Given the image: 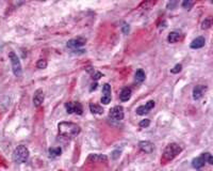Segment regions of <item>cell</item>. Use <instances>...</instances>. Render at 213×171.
<instances>
[{"label": "cell", "instance_id": "1", "mask_svg": "<svg viewBox=\"0 0 213 171\" xmlns=\"http://www.w3.org/2000/svg\"><path fill=\"white\" fill-rule=\"evenodd\" d=\"M59 133L66 137H75L80 133V126L73 122H61L58 125Z\"/></svg>", "mask_w": 213, "mask_h": 171}, {"label": "cell", "instance_id": "2", "mask_svg": "<svg viewBox=\"0 0 213 171\" xmlns=\"http://www.w3.org/2000/svg\"><path fill=\"white\" fill-rule=\"evenodd\" d=\"M29 158V150L25 145H18L13 152V159L17 164L26 163Z\"/></svg>", "mask_w": 213, "mask_h": 171}, {"label": "cell", "instance_id": "3", "mask_svg": "<svg viewBox=\"0 0 213 171\" xmlns=\"http://www.w3.org/2000/svg\"><path fill=\"white\" fill-rule=\"evenodd\" d=\"M182 151V148L177 143H169L163 152V158L165 161H172L178 154H180Z\"/></svg>", "mask_w": 213, "mask_h": 171}, {"label": "cell", "instance_id": "4", "mask_svg": "<svg viewBox=\"0 0 213 171\" xmlns=\"http://www.w3.org/2000/svg\"><path fill=\"white\" fill-rule=\"evenodd\" d=\"M9 58L11 60V64H12V70L13 73L16 77H20L22 74V63L19 61V58L17 57L14 52H9Z\"/></svg>", "mask_w": 213, "mask_h": 171}, {"label": "cell", "instance_id": "5", "mask_svg": "<svg viewBox=\"0 0 213 171\" xmlns=\"http://www.w3.org/2000/svg\"><path fill=\"white\" fill-rule=\"evenodd\" d=\"M124 108L121 106H115L113 108L110 109V112H109V117L110 119L113 120V121H121L124 119Z\"/></svg>", "mask_w": 213, "mask_h": 171}, {"label": "cell", "instance_id": "6", "mask_svg": "<svg viewBox=\"0 0 213 171\" xmlns=\"http://www.w3.org/2000/svg\"><path fill=\"white\" fill-rule=\"evenodd\" d=\"M67 113H77V114H82L83 108L82 105L78 102H68L65 104Z\"/></svg>", "mask_w": 213, "mask_h": 171}, {"label": "cell", "instance_id": "7", "mask_svg": "<svg viewBox=\"0 0 213 171\" xmlns=\"http://www.w3.org/2000/svg\"><path fill=\"white\" fill-rule=\"evenodd\" d=\"M85 44V40L82 38H77V39H71L67 42V47L70 49H73L74 52L79 50L82 46H84Z\"/></svg>", "mask_w": 213, "mask_h": 171}, {"label": "cell", "instance_id": "8", "mask_svg": "<svg viewBox=\"0 0 213 171\" xmlns=\"http://www.w3.org/2000/svg\"><path fill=\"white\" fill-rule=\"evenodd\" d=\"M209 155H210V153H208L207 152V153H203L199 157L194 158V159L192 161V166H193V168H195V169H201V168L204 167L205 163L208 161Z\"/></svg>", "mask_w": 213, "mask_h": 171}, {"label": "cell", "instance_id": "9", "mask_svg": "<svg viewBox=\"0 0 213 171\" xmlns=\"http://www.w3.org/2000/svg\"><path fill=\"white\" fill-rule=\"evenodd\" d=\"M102 95L101 97V103L105 105H108L111 102V86L109 84H105L102 87Z\"/></svg>", "mask_w": 213, "mask_h": 171}, {"label": "cell", "instance_id": "10", "mask_svg": "<svg viewBox=\"0 0 213 171\" xmlns=\"http://www.w3.org/2000/svg\"><path fill=\"white\" fill-rule=\"evenodd\" d=\"M155 107V101H149L147 102L145 105H142V106L137 107V113L139 116H144L146 113L149 112V110H151Z\"/></svg>", "mask_w": 213, "mask_h": 171}, {"label": "cell", "instance_id": "11", "mask_svg": "<svg viewBox=\"0 0 213 171\" xmlns=\"http://www.w3.org/2000/svg\"><path fill=\"white\" fill-rule=\"evenodd\" d=\"M207 90V87L206 86H203V84H198L193 89V98L195 101L201 100V97L204 96L205 92Z\"/></svg>", "mask_w": 213, "mask_h": 171}, {"label": "cell", "instance_id": "12", "mask_svg": "<svg viewBox=\"0 0 213 171\" xmlns=\"http://www.w3.org/2000/svg\"><path fill=\"white\" fill-rule=\"evenodd\" d=\"M44 102V92L42 89H38V90L35 91L34 96H33V104H34L35 107H40Z\"/></svg>", "mask_w": 213, "mask_h": 171}, {"label": "cell", "instance_id": "13", "mask_svg": "<svg viewBox=\"0 0 213 171\" xmlns=\"http://www.w3.org/2000/svg\"><path fill=\"white\" fill-rule=\"evenodd\" d=\"M139 149L144 153H151L153 151V144L150 141H140L139 142Z\"/></svg>", "mask_w": 213, "mask_h": 171}, {"label": "cell", "instance_id": "14", "mask_svg": "<svg viewBox=\"0 0 213 171\" xmlns=\"http://www.w3.org/2000/svg\"><path fill=\"white\" fill-rule=\"evenodd\" d=\"M205 43H206L205 38H203V36H198V38H196V39H194L193 41H192L191 48H193V49L201 48V47H204L205 46Z\"/></svg>", "mask_w": 213, "mask_h": 171}, {"label": "cell", "instance_id": "15", "mask_svg": "<svg viewBox=\"0 0 213 171\" xmlns=\"http://www.w3.org/2000/svg\"><path fill=\"white\" fill-rule=\"evenodd\" d=\"M131 93H132V91H131L130 88H124L123 90L121 91V94H119V97H121V101L123 102H127V101L130 100L131 97Z\"/></svg>", "mask_w": 213, "mask_h": 171}, {"label": "cell", "instance_id": "16", "mask_svg": "<svg viewBox=\"0 0 213 171\" xmlns=\"http://www.w3.org/2000/svg\"><path fill=\"white\" fill-rule=\"evenodd\" d=\"M89 159L94 161V163H101V161H107L108 157L105 155H102V154H91Z\"/></svg>", "mask_w": 213, "mask_h": 171}, {"label": "cell", "instance_id": "17", "mask_svg": "<svg viewBox=\"0 0 213 171\" xmlns=\"http://www.w3.org/2000/svg\"><path fill=\"white\" fill-rule=\"evenodd\" d=\"M180 39H181V34L179 32H177V31H173V32H171L169 36H167V41H169V43L178 42Z\"/></svg>", "mask_w": 213, "mask_h": 171}, {"label": "cell", "instance_id": "18", "mask_svg": "<svg viewBox=\"0 0 213 171\" xmlns=\"http://www.w3.org/2000/svg\"><path fill=\"white\" fill-rule=\"evenodd\" d=\"M48 153H49V156L51 158H56L60 156L62 150H61V148H50L48 150Z\"/></svg>", "mask_w": 213, "mask_h": 171}, {"label": "cell", "instance_id": "19", "mask_svg": "<svg viewBox=\"0 0 213 171\" xmlns=\"http://www.w3.org/2000/svg\"><path fill=\"white\" fill-rule=\"evenodd\" d=\"M90 110L92 111V113H94V114H101L102 112H103V110H102V108L100 106H98V105H96V104H90Z\"/></svg>", "mask_w": 213, "mask_h": 171}, {"label": "cell", "instance_id": "20", "mask_svg": "<svg viewBox=\"0 0 213 171\" xmlns=\"http://www.w3.org/2000/svg\"><path fill=\"white\" fill-rule=\"evenodd\" d=\"M134 78H135V80L139 81V82H142V81L145 80V73H144L143 70H137V71L135 72Z\"/></svg>", "mask_w": 213, "mask_h": 171}, {"label": "cell", "instance_id": "21", "mask_svg": "<svg viewBox=\"0 0 213 171\" xmlns=\"http://www.w3.org/2000/svg\"><path fill=\"white\" fill-rule=\"evenodd\" d=\"M194 6V2L193 1H190V0H185L183 2H182V7L187 9V10H191L192 7Z\"/></svg>", "mask_w": 213, "mask_h": 171}, {"label": "cell", "instance_id": "22", "mask_svg": "<svg viewBox=\"0 0 213 171\" xmlns=\"http://www.w3.org/2000/svg\"><path fill=\"white\" fill-rule=\"evenodd\" d=\"M36 66H37L38 68H47V61L46 60H44V59H41V60H38L37 63H36Z\"/></svg>", "mask_w": 213, "mask_h": 171}, {"label": "cell", "instance_id": "23", "mask_svg": "<svg viewBox=\"0 0 213 171\" xmlns=\"http://www.w3.org/2000/svg\"><path fill=\"white\" fill-rule=\"evenodd\" d=\"M150 124V120L149 119H145V120H142L140 123H139V126L142 127V128H145V127H148Z\"/></svg>", "mask_w": 213, "mask_h": 171}, {"label": "cell", "instance_id": "24", "mask_svg": "<svg viewBox=\"0 0 213 171\" xmlns=\"http://www.w3.org/2000/svg\"><path fill=\"white\" fill-rule=\"evenodd\" d=\"M182 70V65L181 64H176L175 66H174V68H172V73L173 74H177V73H179V72H181Z\"/></svg>", "mask_w": 213, "mask_h": 171}, {"label": "cell", "instance_id": "25", "mask_svg": "<svg viewBox=\"0 0 213 171\" xmlns=\"http://www.w3.org/2000/svg\"><path fill=\"white\" fill-rule=\"evenodd\" d=\"M211 26V20H206L203 23V26H201V28L203 29H207V28H209V27Z\"/></svg>", "mask_w": 213, "mask_h": 171}, {"label": "cell", "instance_id": "26", "mask_svg": "<svg viewBox=\"0 0 213 171\" xmlns=\"http://www.w3.org/2000/svg\"><path fill=\"white\" fill-rule=\"evenodd\" d=\"M121 31L125 33V34H127L128 32H129V25L126 23H124V25H123V27H121Z\"/></svg>", "mask_w": 213, "mask_h": 171}, {"label": "cell", "instance_id": "27", "mask_svg": "<svg viewBox=\"0 0 213 171\" xmlns=\"http://www.w3.org/2000/svg\"><path fill=\"white\" fill-rule=\"evenodd\" d=\"M176 6H177V1H171V2L167 3V9L173 10V9H175Z\"/></svg>", "mask_w": 213, "mask_h": 171}, {"label": "cell", "instance_id": "28", "mask_svg": "<svg viewBox=\"0 0 213 171\" xmlns=\"http://www.w3.org/2000/svg\"><path fill=\"white\" fill-rule=\"evenodd\" d=\"M119 155H121V151H119V150H116V151H114L112 153V158H113V159H117V158L119 157Z\"/></svg>", "mask_w": 213, "mask_h": 171}, {"label": "cell", "instance_id": "29", "mask_svg": "<svg viewBox=\"0 0 213 171\" xmlns=\"http://www.w3.org/2000/svg\"><path fill=\"white\" fill-rule=\"evenodd\" d=\"M100 77H102V75L100 72H95V73L93 74V79H95V80H98Z\"/></svg>", "mask_w": 213, "mask_h": 171}, {"label": "cell", "instance_id": "30", "mask_svg": "<svg viewBox=\"0 0 213 171\" xmlns=\"http://www.w3.org/2000/svg\"><path fill=\"white\" fill-rule=\"evenodd\" d=\"M208 163H209L210 165L213 164V159H212V156H211V154L209 155V157H208Z\"/></svg>", "mask_w": 213, "mask_h": 171}, {"label": "cell", "instance_id": "31", "mask_svg": "<svg viewBox=\"0 0 213 171\" xmlns=\"http://www.w3.org/2000/svg\"><path fill=\"white\" fill-rule=\"evenodd\" d=\"M96 88H97V84H96V82H95V84H92V87H91V91L95 90Z\"/></svg>", "mask_w": 213, "mask_h": 171}]
</instances>
